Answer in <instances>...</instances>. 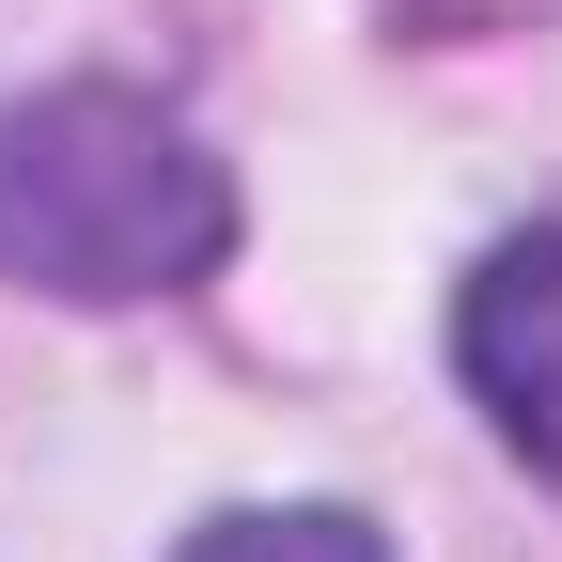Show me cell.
<instances>
[{
    "instance_id": "7a4b0ae2",
    "label": "cell",
    "mask_w": 562,
    "mask_h": 562,
    "mask_svg": "<svg viewBox=\"0 0 562 562\" xmlns=\"http://www.w3.org/2000/svg\"><path fill=\"white\" fill-rule=\"evenodd\" d=\"M453 360H469V391H484V422L562 484V220H531V235H501L469 266V297H453Z\"/></svg>"
},
{
    "instance_id": "3957f363",
    "label": "cell",
    "mask_w": 562,
    "mask_h": 562,
    "mask_svg": "<svg viewBox=\"0 0 562 562\" xmlns=\"http://www.w3.org/2000/svg\"><path fill=\"white\" fill-rule=\"evenodd\" d=\"M188 562H391V531L344 501H250V516H203Z\"/></svg>"
},
{
    "instance_id": "6da1fadb",
    "label": "cell",
    "mask_w": 562,
    "mask_h": 562,
    "mask_svg": "<svg viewBox=\"0 0 562 562\" xmlns=\"http://www.w3.org/2000/svg\"><path fill=\"white\" fill-rule=\"evenodd\" d=\"M235 250V172L157 110V94H110V79H63L32 110H0V281L32 297H172Z\"/></svg>"
}]
</instances>
